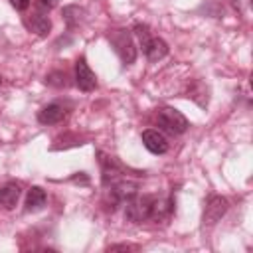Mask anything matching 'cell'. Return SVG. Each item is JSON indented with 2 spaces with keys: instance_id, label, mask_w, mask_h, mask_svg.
<instances>
[{
  "instance_id": "obj_19",
  "label": "cell",
  "mask_w": 253,
  "mask_h": 253,
  "mask_svg": "<svg viewBox=\"0 0 253 253\" xmlns=\"http://www.w3.org/2000/svg\"><path fill=\"white\" fill-rule=\"evenodd\" d=\"M0 85H2V77H0Z\"/></svg>"
},
{
  "instance_id": "obj_14",
  "label": "cell",
  "mask_w": 253,
  "mask_h": 253,
  "mask_svg": "<svg viewBox=\"0 0 253 253\" xmlns=\"http://www.w3.org/2000/svg\"><path fill=\"white\" fill-rule=\"evenodd\" d=\"M20 200V186L14 182H8L0 188V206L12 210Z\"/></svg>"
},
{
  "instance_id": "obj_13",
  "label": "cell",
  "mask_w": 253,
  "mask_h": 253,
  "mask_svg": "<svg viewBox=\"0 0 253 253\" xmlns=\"http://www.w3.org/2000/svg\"><path fill=\"white\" fill-rule=\"evenodd\" d=\"M47 202V194L40 186H32L26 196V211H40Z\"/></svg>"
},
{
  "instance_id": "obj_1",
  "label": "cell",
  "mask_w": 253,
  "mask_h": 253,
  "mask_svg": "<svg viewBox=\"0 0 253 253\" xmlns=\"http://www.w3.org/2000/svg\"><path fill=\"white\" fill-rule=\"evenodd\" d=\"M132 32H134V36H136V40H138V43H140L148 61H160L168 55V43L162 38L152 36L150 28L146 24H136L132 28Z\"/></svg>"
},
{
  "instance_id": "obj_8",
  "label": "cell",
  "mask_w": 253,
  "mask_h": 253,
  "mask_svg": "<svg viewBox=\"0 0 253 253\" xmlns=\"http://www.w3.org/2000/svg\"><path fill=\"white\" fill-rule=\"evenodd\" d=\"M75 83H77V87L81 89V91H85V93H89V91H93L95 87H97V75L91 71V67L87 65V61H85V57H79L77 61H75Z\"/></svg>"
},
{
  "instance_id": "obj_5",
  "label": "cell",
  "mask_w": 253,
  "mask_h": 253,
  "mask_svg": "<svg viewBox=\"0 0 253 253\" xmlns=\"http://www.w3.org/2000/svg\"><path fill=\"white\" fill-rule=\"evenodd\" d=\"M97 158H99V166H101V182L103 186H111L113 182L121 180L125 176V166L111 154L97 150Z\"/></svg>"
},
{
  "instance_id": "obj_11",
  "label": "cell",
  "mask_w": 253,
  "mask_h": 253,
  "mask_svg": "<svg viewBox=\"0 0 253 253\" xmlns=\"http://www.w3.org/2000/svg\"><path fill=\"white\" fill-rule=\"evenodd\" d=\"M24 24H26V28H28L30 32H34V34L40 36V38H45V36L49 34V30H51V20H49V16H45V14H42V12H36V14L26 16Z\"/></svg>"
},
{
  "instance_id": "obj_3",
  "label": "cell",
  "mask_w": 253,
  "mask_h": 253,
  "mask_svg": "<svg viewBox=\"0 0 253 253\" xmlns=\"http://www.w3.org/2000/svg\"><path fill=\"white\" fill-rule=\"evenodd\" d=\"M109 42L125 65H130L136 59V47H134V40H132L130 30H125V28L113 30L109 34Z\"/></svg>"
},
{
  "instance_id": "obj_16",
  "label": "cell",
  "mask_w": 253,
  "mask_h": 253,
  "mask_svg": "<svg viewBox=\"0 0 253 253\" xmlns=\"http://www.w3.org/2000/svg\"><path fill=\"white\" fill-rule=\"evenodd\" d=\"M30 2H32V0H10V4H12L16 10H20V12H24V10L30 6Z\"/></svg>"
},
{
  "instance_id": "obj_12",
  "label": "cell",
  "mask_w": 253,
  "mask_h": 253,
  "mask_svg": "<svg viewBox=\"0 0 253 253\" xmlns=\"http://www.w3.org/2000/svg\"><path fill=\"white\" fill-rule=\"evenodd\" d=\"M61 16H63V22H65V26H67L69 30H77L79 26H83L87 12H85V8H83V6L69 4V6H65V8H63Z\"/></svg>"
},
{
  "instance_id": "obj_17",
  "label": "cell",
  "mask_w": 253,
  "mask_h": 253,
  "mask_svg": "<svg viewBox=\"0 0 253 253\" xmlns=\"http://www.w3.org/2000/svg\"><path fill=\"white\" fill-rule=\"evenodd\" d=\"M79 176H71V182H81V184H89V176L85 172H77Z\"/></svg>"
},
{
  "instance_id": "obj_4",
  "label": "cell",
  "mask_w": 253,
  "mask_h": 253,
  "mask_svg": "<svg viewBox=\"0 0 253 253\" xmlns=\"http://www.w3.org/2000/svg\"><path fill=\"white\" fill-rule=\"evenodd\" d=\"M156 123H158V126H162L170 134H182L190 126L188 119L178 109H174V107H162V109H158Z\"/></svg>"
},
{
  "instance_id": "obj_10",
  "label": "cell",
  "mask_w": 253,
  "mask_h": 253,
  "mask_svg": "<svg viewBox=\"0 0 253 253\" xmlns=\"http://www.w3.org/2000/svg\"><path fill=\"white\" fill-rule=\"evenodd\" d=\"M67 115V109L61 103H49L43 109L38 111V123L40 125H55L61 123Z\"/></svg>"
},
{
  "instance_id": "obj_6",
  "label": "cell",
  "mask_w": 253,
  "mask_h": 253,
  "mask_svg": "<svg viewBox=\"0 0 253 253\" xmlns=\"http://www.w3.org/2000/svg\"><path fill=\"white\" fill-rule=\"evenodd\" d=\"M229 208V202L227 198L219 196V194H211L208 196L206 204H204V213H202V221L204 225H215L227 211Z\"/></svg>"
},
{
  "instance_id": "obj_15",
  "label": "cell",
  "mask_w": 253,
  "mask_h": 253,
  "mask_svg": "<svg viewBox=\"0 0 253 253\" xmlns=\"http://www.w3.org/2000/svg\"><path fill=\"white\" fill-rule=\"evenodd\" d=\"M45 83H49L53 87H67V75H65V71H53L45 77Z\"/></svg>"
},
{
  "instance_id": "obj_18",
  "label": "cell",
  "mask_w": 253,
  "mask_h": 253,
  "mask_svg": "<svg viewBox=\"0 0 253 253\" xmlns=\"http://www.w3.org/2000/svg\"><path fill=\"white\" fill-rule=\"evenodd\" d=\"M57 2H59V0H40V4H42L43 8H47V10L55 8V6H57Z\"/></svg>"
},
{
  "instance_id": "obj_7",
  "label": "cell",
  "mask_w": 253,
  "mask_h": 253,
  "mask_svg": "<svg viewBox=\"0 0 253 253\" xmlns=\"http://www.w3.org/2000/svg\"><path fill=\"white\" fill-rule=\"evenodd\" d=\"M107 188H111V190H109V200H111V204H113L111 210H115L117 206H123L125 202H128L130 198H134V196L138 194V184H136V182H130V180H125V178L113 182V184L107 186Z\"/></svg>"
},
{
  "instance_id": "obj_9",
  "label": "cell",
  "mask_w": 253,
  "mask_h": 253,
  "mask_svg": "<svg viewBox=\"0 0 253 253\" xmlns=\"http://www.w3.org/2000/svg\"><path fill=\"white\" fill-rule=\"evenodd\" d=\"M142 144L148 152L152 154H164L168 152V140L162 132H158L156 128H146L142 130Z\"/></svg>"
},
{
  "instance_id": "obj_2",
  "label": "cell",
  "mask_w": 253,
  "mask_h": 253,
  "mask_svg": "<svg viewBox=\"0 0 253 253\" xmlns=\"http://www.w3.org/2000/svg\"><path fill=\"white\" fill-rule=\"evenodd\" d=\"M156 196H134L128 202H125V219L130 223H142L152 217Z\"/></svg>"
}]
</instances>
